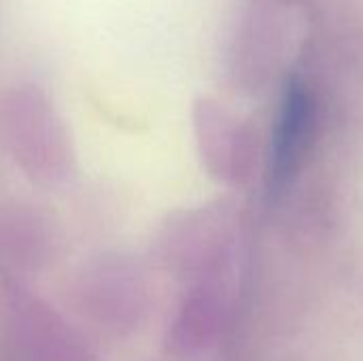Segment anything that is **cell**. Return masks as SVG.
<instances>
[{
  "instance_id": "obj_1",
  "label": "cell",
  "mask_w": 363,
  "mask_h": 361,
  "mask_svg": "<svg viewBox=\"0 0 363 361\" xmlns=\"http://www.w3.org/2000/svg\"><path fill=\"white\" fill-rule=\"evenodd\" d=\"M315 102L302 77H291L274 121L270 149V189L279 194L289 185L311 145Z\"/></svg>"
}]
</instances>
